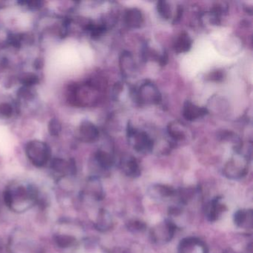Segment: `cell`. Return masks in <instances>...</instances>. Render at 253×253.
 I'll return each instance as SVG.
<instances>
[{"instance_id":"obj_1","label":"cell","mask_w":253,"mask_h":253,"mask_svg":"<svg viewBox=\"0 0 253 253\" xmlns=\"http://www.w3.org/2000/svg\"><path fill=\"white\" fill-rule=\"evenodd\" d=\"M36 188L27 182H14L8 186L4 200L5 204L16 212H24L32 208L38 201Z\"/></svg>"},{"instance_id":"obj_2","label":"cell","mask_w":253,"mask_h":253,"mask_svg":"<svg viewBox=\"0 0 253 253\" xmlns=\"http://www.w3.org/2000/svg\"><path fill=\"white\" fill-rule=\"evenodd\" d=\"M26 154L30 162L36 167H43L51 159L49 146L39 140L29 141L26 146Z\"/></svg>"},{"instance_id":"obj_3","label":"cell","mask_w":253,"mask_h":253,"mask_svg":"<svg viewBox=\"0 0 253 253\" xmlns=\"http://www.w3.org/2000/svg\"><path fill=\"white\" fill-rule=\"evenodd\" d=\"M127 138L134 150L140 153H149L155 146L153 140L146 131L134 128L129 123L127 126Z\"/></svg>"},{"instance_id":"obj_4","label":"cell","mask_w":253,"mask_h":253,"mask_svg":"<svg viewBox=\"0 0 253 253\" xmlns=\"http://www.w3.org/2000/svg\"><path fill=\"white\" fill-rule=\"evenodd\" d=\"M249 158L240 153L232 156L223 167V174L229 179L242 178L248 172Z\"/></svg>"},{"instance_id":"obj_5","label":"cell","mask_w":253,"mask_h":253,"mask_svg":"<svg viewBox=\"0 0 253 253\" xmlns=\"http://www.w3.org/2000/svg\"><path fill=\"white\" fill-rule=\"evenodd\" d=\"M134 100L140 105L159 104L162 96L156 85L149 81L142 84L137 89L134 90Z\"/></svg>"},{"instance_id":"obj_6","label":"cell","mask_w":253,"mask_h":253,"mask_svg":"<svg viewBox=\"0 0 253 253\" xmlns=\"http://www.w3.org/2000/svg\"><path fill=\"white\" fill-rule=\"evenodd\" d=\"M175 231V224L170 220H166L158 223L151 229V238L152 241L156 244H166L171 241Z\"/></svg>"},{"instance_id":"obj_7","label":"cell","mask_w":253,"mask_h":253,"mask_svg":"<svg viewBox=\"0 0 253 253\" xmlns=\"http://www.w3.org/2000/svg\"><path fill=\"white\" fill-rule=\"evenodd\" d=\"M179 253H208V249L204 241L199 238H184L179 245Z\"/></svg>"},{"instance_id":"obj_8","label":"cell","mask_w":253,"mask_h":253,"mask_svg":"<svg viewBox=\"0 0 253 253\" xmlns=\"http://www.w3.org/2000/svg\"><path fill=\"white\" fill-rule=\"evenodd\" d=\"M80 139L85 143H94L99 138L100 132L97 127L91 121H83L78 128Z\"/></svg>"},{"instance_id":"obj_9","label":"cell","mask_w":253,"mask_h":253,"mask_svg":"<svg viewBox=\"0 0 253 253\" xmlns=\"http://www.w3.org/2000/svg\"><path fill=\"white\" fill-rule=\"evenodd\" d=\"M120 167L126 175L137 177L140 175V167L135 158L131 155H125L121 158Z\"/></svg>"},{"instance_id":"obj_10","label":"cell","mask_w":253,"mask_h":253,"mask_svg":"<svg viewBox=\"0 0 253 253\" xmlns=\"http://www.w3.org/2000/svg\"><path fill=\"white\" fill-rule=\"evenodd\" d=\"M209 110L206 107H200L192 103V102H185L183 108V116L189 121H196L203 117L208 115Z\"/></svg>"},{"instance_id":"obj_11","label":"cell","mask_w":253,"mask_h":253,"mask_svg":"<svg viewBox=\"0 0 253 253\" xmlns=\"http://www.w3.org/2000/svg\"><path fill=\"white\" fill-rule=\"evenodd\" d=\"M51 169L59 174L66 175V174H75L77 171L76 164L73 159L69 161L63 158H56L51 161Z\"/></svg>"},{"instance_id":"obj_12","label":"cell","mask_w":253,"mask_h":253,"mask_svg":"<svg viewBox=\"0 0 253 253\" xmlns=\"http://www.w3.org/2000/svg\"><path fill=\"white\" fill-rule=\"evenodd\" d=\"M226 210L225 204L221 203L220 198H215L211 200L206 207V217L209 221H215Z\"/></svg>"},{"instance_id":"obj_13","label":"cell","mask_w":253,"mask_h":253,"mask_svg":"<svg viewBox=\"0 0 253 253\" xmlns=\"http://www.w3.org/2000/svg\"><path fill=\"white\" fill-rule=\"evenodd\" d=\"M84 192L95 201H102L104 198L103 185L97 177L88 179Z\"/></svg>"},{"instance_id":"obj_14","label":"cell","mask_w":253,"mask_h":253,"mask_svg":"<svg viewBox=\"0 0 253 253\" xmlns=\"http://www.w3.org/2000/svg\"><path fill=\"white\" fill-rule=\"evenodd\" d=\"M124 18L126 26L129 29H138L143 23V14L137 8L127 9Z\"/></svg>"},{"instance_id":"obj_15","label":"cell","mask_w":253,"mask_h":253,"mask_svg":"<svg viewBox=\"0 0 253 253\" xmlns=\"http://www.w3.org/2000/svg\"><path fill=\"white\" fill-rule=\"evenodd\" d=\"M149 195L155 199H166L175 196L177 190L172 186L156 184L149 188Z\"/></svg>"},{"instance_id":"obj_16","label":"cell","mask_w":253,"mask_h":253,"mask_svg":"<svg viewBox=\"0 0 253 253\" xmlns=\"http://www.w3.org/2000/svg\"><path fill=\"white\" fill-rule=\"evenodd\" d=\"M186 126L179 121H173L169 123L167 126V133L169 136L174 140V142L183 141L186 140Z\"/></svg>"},{"instance_id":"obj_17","label":"cell","mask_w":253,"mask_h":253,"mask_svg":"<svg viewBox=\"0 0 253 253\" xmlns=\"http://www.w3.org/2000/svg\"><path fill=\"white\" fill-rule=\"evenodd\" d=\"M120 67L122 75L126 78L131 76L135 72L136 66L131 53L124 51L120 57Z\"/></svg>"},{"instance_id":"obj_18","label":"cell","mask_w":253,"mask_h":253,"mask_svg":"<svg viewBox=\"0 0 253 253\" xmlns=\"http://www.w3.org/2000/svg\"><path fill=\"white\" fill-rule=\"evenodd\" d=\"M234 223L238 227H253V210H239L234 214Z\"/></svg>"},{"instance_id":"obj_19","label":"cell","mask_w":253,"mask_h":253,"mask_svg":"<svg viewBox=\"0 0 253 253\" xmlns=\"http://www.w3.org/2000/svg\"><path fill=\"white\" fill-rule=\"evenodd\" d=\"M113 219L107 210L101 209L96 219L95 227L100 232H107L113 227Z\"/></svg>"},{"instance_id":"obj_20","label":"cell","mask_w":253,"mask_h":253,"mask_svg":"<svg viewBox=\"0 0 253 253\" xmlns=\"http://www.w3.org/2000/svg\"><path fill=\"white\" fill-rule=\"evenodd\" d=\"M192 41L190 37L186 32H181L177 37L176 41H174V51L177 54H183L189 51L192 48Z\"/></svg>"},{"instance_id":"obj_21","label":"cell","mask_w":253,"mask_h":253,"mask_svg":"<svg viewBox=\"0 0 253 253\" xmlns=\"http://www.w3.org/2000/svg\"><path fill=\"white\" fill-rule=\"evenodd\" d=\"M94 159L97 165L104 170H108L113 167L115 164L114 157L109 152L103 150H98L94 155Z\"/></svg>"},{"instance_id":"obj_22","label":"cell","mask_w":253,"mask_h":253,"mask_svg":"<svg viewBox=\"0 0 253 253\" xmlns=\"http://www.w3.org/2000/svg\"><path fill=\"white\" fill-rule=\"evenodd\" d=\"M18 80L23 86L29 87V88H33L41 82L38 75L33 72H25L20 75Z\"/></svg>"},{"instance_id":"obj_23","label":"cell","mask_w":253,"mask_h":253,"mask_svg":"<svg viewBox=\"0 0 253 253\" xmlns=\"http://www.w3.org/2000/svg\"><path fill=\"white\" fill-rule=\"evenodd\" d=\"M57 245L63 248L72 247L76 242V238L67 234H58L54 236Z\"/></svg>"},{"instance_id":"obj_24","label":"cell","mask_w":253,"mask_h":253,"mask_svg":"<svg viewBox=\"0 0 253 253\" xmlns=\"http://www.w3.org/2000/svg\"><path fill=\"white\" fill-rule=\"evenodd\" d=\"M17 97L19 100L22 101L29 102L35 100L36 97V92L34 91L33 88L29 87L22 86L17 91Z\"/></svg>"},{"instance_id":"obj_25","label":"cell","mask_w":253,"mask_h":253,"mask_svg":"<svg viewBox=\"0 0 253 253\" xmlns=\"http://www.w3.org/2000/svg\"><path fill=\"white\" fill-rule=\"evenodd\" d=\"M157 10L158 14L164 20H169L171 17V11L169 4L166 1H159L157 3Z\"/></svg>"},{"instance_id":"obj_26","label":"cell","mask_w":253,"mask_h":253,"mask_svg":"<svg viewBox=\"0 0 253 253\" xmlns=\"http://www.w3.org/2000/svg\"><path fill=\"white\" fill-rule=\"evenodd\" d=\"M48 131L50 135L57 137L62 131V124L57 118H51L48 124Z\"/></svg>"},{"instance_id":"obj_27","label":"cell","mask_w":253,"mask_h":253,"mask_svg":"<svg viewBox=\"0 0 253 253\" xmlns=\"http://www.w3.org/2000/svg\"><path fill=\"white\" fill-rule=\"evenodd\" d=\"M14 115V107L8 102L0 103V118L1 119H9Z\"/></svg>"},{"instance_id":"obj_28","label":"cell","mask_w":253,"mask_h":253,"mask_svg":"<svg viewBox=\"0 0 253 253\" xmlns=\"http://www.w3.org/2000/svg\"><path fill=\"white\" fill-rule=\"evenodd\" d=\"M126 226L128 229L133 232H143L146 228V225L144 222L137 220H129L127 223Z\"/></svg>"},{"instance_id":"obj_29","label":"cell","mask_w":253,"mask_h":253,"mask_svg":"<svg viewBox=\"0 0 253 253\" xmlns=\"http://www.w3.org/2000/svg\"><path fill=\"white\" fill-rule=\"evenodd\" d=\"M17 3L31 11H38L43 5V2L41 1H19Z\"/></svg>"},{"instance_id":"obj_30","label":"cell","mask_w":253,"mask_h":253,"mask_svg":"<svg viewBox=\"0 0 253 253\" xmlns=\"http://www.w3.org/2000/svg\"><path fill=\"white\" fill-rule=\"evenodd\" d=\"M224 72L221 70H216L209 74L207 79L212 82H221L224 79Z\"/></svg>"},{"instance_id":"obj_31","label":"cell","mask_w":253,"mask_h":253,"mask_svg":"<svg viewBox=\"0 0 253 253\" xmlns=\"http://www.w3.org/2000/svg\"><path fill=\"white\" fill-rule=\"evenodd\" d=\"M182 14H183V8H182V7H178V8H177V15L175 16V18L173 20V23H177V22L180 20L182 17Z\"/></svg>"},{"instance_id":"obj_32","label":"cell","mask_w":253,"mask_h":253,"mask_svg":"<svg viewBox=\"0 0 253 253\" xmlns=\"http://www.w3.org/2000/svg\"><path fill=\"white\" fill-rule=\"evenodd\" d=\"M43 66V63H42V59H36L35 60V63H34V67L35 68V69H41Z\"/></svg>"},{"instance_id":"obj_33","label":"cell","mask_w":253,"mask_h":253,"mask_svg":"<svg viewBox=\"0 0 253 253\" xmlns=\"http://www.w3.org/2000/svg\"><path fill=\"white\" fill-rule=\"evenodd\" d=\"M247 253H253V250H252V245L250 246L248 250H247Z\"/></svg>"}]
</instances>
